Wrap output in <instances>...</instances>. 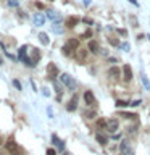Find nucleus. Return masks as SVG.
I'll list each match as a JSON object with an SVG mask.
<instances>
[{
  "mask_svg": "<svg viewBox=\"0 0 150 155\" xmlns=\"http://www.w3.org/2000/svg\"><path fill=\"white\" fill-rule=\"evenodd\" d=\"M129 105H131V107H137V105H140V100H134V102H129Z\"/></svg>",
  "mask_w": 150,
  "mask_h": 155,
  "instance_id": "34",
  "label": "nucleus"
},
{
  "mask_svg": "<svg viewBox=\"0 0 150 155\" xmlns=\"http://www.w3.org/2000/svg\"><path fill=\"white\" fill-rule=\"evenodd\" d=\"M77 23H79V19H77V18H74V16L68 18V21H66V24H68V28H74V26H76Z\"/></svg>",
  "mask_w": 150,
  "mask_h": 155,
  "instance_id": "20",
  "label": "nucleus"
},
{
  "mask_svg": "<svg viewBox=\"0 0 150 155\" xmlns=\"http://www.w3.org/2000/svg\"><path fill=\"white\" fill-rule=\"evenodd\" d=\"M13 86H15V87H16V89H18V91H21V82H19L18 79H15V81H13Z\"/></svg>",
  "mask_w": 150,
  "mask_h": 155,
  "instance_id": "29",
  "label": "nucleus"
},
{
  "mask_svg": "<svg viewBox=\"0 0 150 155\" xmlns=\"http://www.w3.org/2000/svg\"><path fill=\"white\" fill-rule=\"evenodd\" d=\"M118 108H124L126 105H129V102H124V100H116V104H115Z\"/></svg>",
  "mask_w": 150,
  "mask_h": 155,
  "instance_id": "25",
  "label": "nucleus"
},
{
  "mask_svg": "<svg viewBox=\"0 0 150 155\" xmlns=\"http://www.w3.org/2000/svg\"><path fill=\"white\" fill-rule=\"evenodd\" d=\"M119 152H121V155H134V150L131 147L129 140H121L119 142Z\"/></svg>",
  "mask_w": 150,
  "mask_h": 155,
  "instance_id": "3",
  "label": "nucleus"
},
{
  "mask_svg": "<svg viewBox=\"0 0 150 155\" xmlns=\"http://www.w3.org/2000/svg\"><path fill=\"white\" fill-rule=\"evenodd\" d=\"M131 3H134V5H137V0H129Z\"/></svg>",
  "mask_w": 150,
  "mask_h": 155,
  "instance_id": "37",
  "label": "nucleus"
},
{
  "mask_svg": "<svg viewBox=\"0 0 150 155\" xmlns=\"http://www.w3.org/2000/svg\"><path fill=\"white\" fill-rule=\"evenodd\" d=\"M86 57H87V50H84V48H82V50H77V60L79 61H84Z\"/></svg>",
  "mask_w": 150,
  "mask_h": 155,
  "instance_id": "21",
  "label": "nucleus"
},
{
  "mask_svg": "<svg viewBox=\"0 0 150 155\" xmlns=\"http://www.w3.org/2000/svg\"><path fill=\"white\" fill-rule=\"evenodd\" d=\"M87 48H89L90 53H100V52H102V50H100V45H99V42H97V41H90V42H89V47H87Z\"/></svg>",
  "mask_w": 150,
  "mask_h": 155,
  "instance_id": "10",
  "label": "nucleus"
},
{
  "mask_svg": "<svg viewBox=\"0 0 150 155\" xmlns=\"http://www.w3.org/2000/svg\"><path fill=\"white\" fill-rule=\"evenodd\" d=\"M53 87H55V91L58 92V94H61V86L57 84V82H53Z\"/></svg>",
  "mask_w": 150,
  "mask_h": 155,
  "instance_id": "30",
  "label": "nucleus"
},
{
  "mask_svg": "<svg viewBox=\"0 0 150 155\" xmlns=\"http://www.w3.org/2000/svg\"><path fill=\"white\" fill-rule=\"evenodd\" d=\"M60 81H61L70 91H74V89H76V81H74V78L70 76L68 73H63V74L60 76Z\"/></svg>",
  "mask_w": 150,
  "mask_h": 155,
  "instance_id": "1",
  "label": "nucleus"
},
{
  "mask_svg": "<svg viewBox=\"0 0 150 155\" xmlns=\"http://www.w3.org/2000/svg\"><path fill=\"white\" fill-rule=\"evenodd\" d=\"M52 140H53V144H57V145H58V149H60V150L65 149V144H63L61 140L57 137V134H53V136H52Z\"/></svg>",
  "mask_w": 150,
  "mask_h": 155,
  "instance_id": "18",
  "label": "nucleus"
},
{
  "mask_svg": "<svg viewBox=\"0 0 150 155\" xmlns=\"http://www.w3.org/2000/svg\"><path fill=\"white\" fill-rule=\"evenodd\" d=\"M97 126H99V129H106V121L105 120H97Z\"/></svg>",
  "mask_w": 150,
  "mask_h": 155,
  "instance_id": "24",
  "label": "nucleus"
},
{
  "mask_svg": "<svg viewBox=\"0 0 150 155\" xmlns=\"http://www.w3.org/2000/svg\"><path fill=\"white\" fill-rule=\"evenodd\" d=\"M47 76H48V79H52V81L58 76V66L55 63H48L47 65Z\"/></svg>",
  "mask_w": 150,
  "mask_h": 155,
  "instance_id": "5",
  "label": "nucleus"
},
{
  "mask_svg": "<svg viewBox=\"0 0 150 155\" xmlns=\"http://www.w3.org/2000/svg\"><path fill=\"white\" fill-rule=\"evenodd\" d=\"M84 116H86L87 120L95 118V116H97V110H86V111H84Z\"/></svg>",
  "mask_w": 150,
  "mask_h": 155,
  "instance_id": "19",
  "label": "nucleus"
},
{
  "mask_svg": "<svg viewBox=\"0 0 150 155\" xmlns=\"http://www.w3.org/2000/svg\"><path fill=\"white\" fill-rule=\"evenodd\" d=\"M84 3H86V5H89V3H90V0H84Z\"/></svg>",
  "mask_w": 150,
  "mask_h": 155,
  "instance_id": "38",
  "label": "nucleus"
},
{
  "mask_svg": "<svg viewBox=\"0 0 150 155\" xmlns=\"http://www.w3.org/2000/svg\"><path fill=\"white\" fill-rule=\"evenodd\" d=\"M3 65V60H2V57H0V66H2Z\"/></svg>",
  "mask_w": 150,
  "mask_h": 155,
  "instance_id": "39",
  "label": "nucleus"
},
{
  "mask_svg": "<svg viewBox=\"0 0 150 155\" xmlns=\"http://www.w3.org/2000/svg\"><path fill=\"white\" fill-rule=\"evenodd\" d=\"M47 18H48V19H52V21H55V23H57V21H60V19H61L60 13H57V12H52V10L47 13Z\"/></svg>",
  "mask_w": 150,
  "mask_h": 155,
  "instance_id": "14",
  "label": "nucleus"
},
{
  "mask_svg": "<svg viewBox=\"0 0 150 155\" xmlns=\"http://www.w3.org/2000/svg\"><path fill=\"white\" fill-rule=\"evenodd\" d=\"M52 31L55 32V34H61V32H63V28H61V24H57V23H53V26H52Z\"/></svg>",
  "mask_w": 150,
  "mask_h": 155,
  "instance_id": "22",
  "label": "nucleus"
},
{
  "mask_svg": "<svg viewBox=\"0 0 150 155\" xmlns=\"http://www.w3.org/2000/svg\"><path fill=\"white\" fill-rule=\"evenodd\" d=\"M123 116H126V118H135V113H123Z\"/></svg>",
  "mask_w": 150,
  "mask_h": 155,
  "instance_id": "32",
  "label": "nucleus"
},
{
  "mask_svg": "<svg viewBox=\"0 0 150 155\" xmlns=\"http://www.w3.org/2000/svg\"><path fill=\"white\" fill-rule=\"evenodd\" d=\"M18 3H19V2H16V0H8V5H10V7H18Z\"/></svg>",
  "mask_w": 150,
  "mask_h": 155,
  "instance_id": "31",
  "label": "nucleus"
},
{
  "mask_svg": "<svg viewBox=\"0 0 150 155\" xmlns=\"http://www.w3.org/2000/svg\"><path fill=\"white\" fill-rule=\"evenodd\" d=\"M39 41H41V44H44V45H48L50 39H48V36L45 32H41V34H39Z\"/></svg>",
  "mask_w": 150,
  "mask_h": 155,
  "instance_id": "17",
  "label": "nucleus"
},
{
  "mask_svg": "<svg viewBox=\"0 0 150 155\" xmlns=\"http://www.w3.org/2000/svg\"><path fill=\"white\" fill-rule=\"evenodd\" d=\"M129 131H128V133L131 134V136H132V134H135V133H137V129H135V128H132V126H131V128H128Z\"/></svg>",
  "mask_w": 150,
  "mask_h": 155,
  "instance_id": "33",
  "label": "nucleus"
},
{
  "mask_svg": "<svg viewBox=\"0 0 150 155\" xmlns=\"http://www.w3.org/2000/svg\"><path fill=\"white\" fill-rule=\"evenodd\" d=\"M32 21H34L36 26H44V23H45V16H44L42 13H36L32 16Z\"/></svg>",
  "mask_w": 150,
  "mask_h": 155,
  "instance_id": "7",
  "label": "nucleus"
},
{
  "mask_svg": "<svg viewBox=\"0 0 150 155\" xmlns=\"http://www.w3.org/2000/svg\"><path fill=\"white\" fill-rule=\"evenodd\" d=\"M108 76L111 78V79H118V78L121 76V70L118 66H111L108 70Z\"/></svg>",
  "mask_w": 150,
  "mask_h": 155,
  "instance_id": "8",
  "label": "nucleus"
},
{
  "mask_svg": "<svg viewBox=\"0 0 150 155\" xmlns=\"http://www.w3.org/2000/svg\"><path fill=\"white\" fill-rule=\"evenodd\" d=\"M119 48H123L124 52H129V44H128V42H123V44L119 45Z\"/></svg>",
  "mask_w": 150,
  "mask_h": 155,
  "instance_id": "26",
  "label": "nucleus"
},
{
  "mask_svg": "<svg viewBox=\"0 0 150 155\" xmlns=\"http://www.w3.org/2000/svg\"><path fill=\"white\" fill-rule=\"evenodd\" d=\"M13 155H23V150H21V149H18V150H16V152H15Z\"/></svg>",
  "mask_w": 150,
  "mask_h": 155,
  "instance_id": "36",
  "label": "nucleus"
},
{
  "mask_svg": "<svg viewBox=\"0 0 150 155\" xmlns=\"http://www.w3.org/2000/svg\"><path fill=\"white\" fill-rule=\"evenodd\" d=\"M123 74H124V81L129 82L131 79H132V70H131L129 65H124L123 66Z\"/></svg>",
  "mask_w": 150,
  "mask_h": 155,
  "instance_id": "9",
  "label": "nucleus"
},
{
  "mask_svg": "<svg viewBox=\"0 0 150 155\" xmlns=\"http://www.w3.org/2000/svg\"><path fill=\"white\" fill-rule=\"evenodd\" d=\"M118 128H119V121L116 118H111V120L106 121V131H108V133L115 134L116 131H118Z\"/></svg>",
  "mask_w": 150,
  "mask_h": 155,
  "instance_id": "4",
  "label": "nucleus"
},
{
  "mask_svg": "<svg viewBox=\"0 0 150 155\" xmlns=\"http://www.w3.org/2000/svg\"><path fill=\"white\" fill-rule=\"evenodd\" d=\"M41 60V53H39V50L37 48H31V52H29V61H28V65L26 66H36V63Z\"/></svg>",
  "mask_w": 150,
  "mask_h": 155,
  "instance_id": "2",
  "label": "nucleus"
},
{
  "mask_svg": "<svg viewBox=\"0 0 150 155\" xmlns=\"http://www.w3.org/2000/svg\"><path fill=\"white\" fill-rule=\"evenodd\" d=\"M110 44H111V45H115V47H119V45H121V44H119L118 41H116V39H113V37L110 39Z\"/></svg>",
  "mask_w": 150,
  "mask_h": 155,
  "instance_id": "27",
  "label": "nucleus"
},
{
  "mask_svg": "<svg viewBox=\"0 0 150 155\" xmlns=\"http://www.w3.org/2000/svg\"><path fill=\"white\" fill-rule=\"evenodd\" d=\"M76 108H77V95H73L71 102L66 105V110H68V111H74Z\"/></svg>",
  "mask_w": 150,
  "mask_h": 155,
  "instance_id": "12",
  "label": "nucleus"
},
{
  "mask_svg": "<svg viewBox=\"0 0 150 155\" xmlns=\"http://www.w3.org/2000/svg\"><path fill=\"white\" fill-rule=\"evenodd\" d=\"M47 155H57L55 149H47Z\"/></svg>",
  "mask_w": 150,
  "mask_h": 155,
  "instance_id": "35",
  "label": "nucleus"
},
{
  "mask_svg": "<svg viewBox=\"0 0 150 155\" xmlns=\"http://www.w3.org/2000/svg\"><path fill=\"white\" fill-rule=\"evenodd\" d=\"M61 52H63V55H65V57H71V55H74V48H71L70 45H68V44L61 48Z\"/></svg>",
  "mask_w": 150,
  "mask_h": 155,
  "instance_id": "15",
  "label": "nucleus"
},
{
  "mask_svg": "<svg viewBox=\"0 0 150 155\" xmlns=\"http://www.w3.org/2000/svg\"><path fill=\"white\" fill-rule=\"evenodd\" d=\"M142 84L145 86V89H147V91H150V81L147 79V76H145V74H142Z\"/></svg>",
  "mask_w": 150,
  "mask_h": 155,
  "instance_id": "23",
  "label": "nucleus"
},
{
  "mask_svg": "<svg viewBox=\"0 0 150 155\" xmlns=\"http://www.w3.org/2000/svg\"><path fill=\"white\" fill-rule=\"evenodd\" d=\"M95 139H97V142L102 144V145H105L106 142H108V137H106L105 134H102V133H95Z\"/></svg>",
  "mask_w": 150,
  "mask_h": 155,
  "instance_id": "13",
  "label": "nucleus"
},
{
  "mask_svg": "<svg viewBox=\"0 0 150 155\" xmlns=\"http://www.w3.org/2000/svg\"><path fill=\"white\" fill-rule=\"evenodd\" d=\"M90 36H92V31H86V32L81 36V39H89Z\"/></svg>",
  "mask_w": 150,
  "mask_h": 155,
  "instance_id": "28",
  "label": "nucleus"
},
{
  "mask_svg": "<svg viewBox=\"0 0 150 155\" xmlns=\"http://www.w3.org/2000/svg\"><path fill=\"white\" fill-rule=\"evenodd\" d=\"M68 45L71 48H74V50H77V48H79V39H76V37L70 39V41H68Z\"/></svg>",
  "mask_w": 150,
  "mask_h": 155,
  "instance_id": "16",
  "label": "nucleus"
},
{
  "mask_svg": "<svg viewBox=\"0 0 150 155\" xmlns=\"http://www.w3.org/2000/svg\"><path fill=\"white\" fill-rule=\"evenodd\" d=\"M5 149H7L8 152L15 153V152H16V150H18L19 147H18V144H16V142H15V140H13V137H10V139L7 140V142H5Z\"/></svg>",
  "mask_w": 150,
  "mask_h": 155,
  "instance_id": "6",
  "label": "nucleus"
},
{
  "mask_svg": "<svg viewBox=\"0 0 150 155\" xmlns=\"http://www.w3.org/2000/svg\"><path fill=\"white\" fill-rule=\"evenodd\" d=\"M84 100H86L87 105H94L95 104V97H94V94H92L90 91H86L84 92Z\"/></svg>",
  "mask_w": 150,
  "mask_h": 155,
  "instance_id": "11",
  "label": "nucleus"
}]
</instances>
